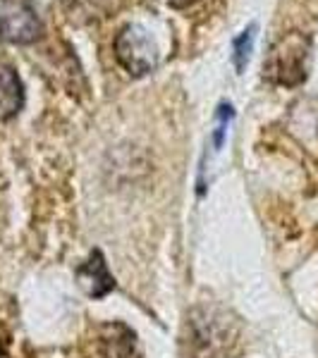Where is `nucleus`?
I'll return each mask as SVG.
<instances>
[{"label":"nucleus","instance_id":"obj_1","mask_svg":"<svg viewBox=\"0 0 318 358\" xmlns=\"http://www.w3.org/2000/svg\"><path fill=\"white\" fill-rule=\"evenodd\" d=\"M311 41L302 31H290L270 45L263 60V77L277 86H299L309 74Z\"/></svg>","mask_w":318,"mask_h":358},{"label":"nucleus","instance_id":"obj_2","mask_svg":"<svg viewBox=\"0 0 318 358\" xmlns=\"http://www.w3.org/2000/svg\"><path fill=\"white\" fill-rule=\"evenodd\" d=\"M115 57L130 74L141 77L158 65V48L146 29L130 24L115 36Z\"/></svg>","mask_w":318,"mask_h":358},{"label":"nucleus","instance_id":"obj_3","mask_svg":"<svg viewBox=\"0 0 318 358\" xmlns=\"http://www.w3.org/2000/svg\"><path fill=\"white\" fill-rule=\"evenodd\" d=\"M39 36H41V20L32 0H0V38L27 45Z\"/></svg>","mask_w":318,"mask_h":358},{"label":"nucleus","instance_id":"obj_4","mask_svg":"<svg viewBox=\"0 0 318 358\" xmlns=\"http://www.w3.org/2000/svg\"><path fill=\"white\" fill-rule=\"evenodd\" d=\"M98 354L101 358H141L137 334L125 322H103L98 327Z\"/></svg>","mask_w":318,"mask_h":358},{"label":"nucleus","instance_id":"obj_5","mask_svg":"<svg viewBox=\"0 0 318 358\" xmlns=\"http://www.w3.org/2000/svg\"><path fill=\"white\" fill-rule=\"evenodd\" d=\"M127 5H130V0H62V10H65L67 20L72 24L103 22L108 17L118 15Z\"/></svg>","mask_w":318,"mask_h":358},{"label":"nucleus","instance_id":"obj_6","mask_svg":"<svg viewBox=\"0 0 318 358\" xmlns=\"http://www.w3.org/2000/svg\"><path fill=\"white\" fill-rule=\"evenodd\" d=\"M77 280L79 287L89 294L91 299H103L106 294L115 289V280L108 270V263L103 258L101 251H94L89 256V261L77 268Z\"/></svg>","mask_w":318,"mask_h":358},{"label":"nucleus","instance_id":"obj_7","mask_svg":"<svg viewBox=\"0 0 318 358\" xmlns=\"http://www.w3.org/2000/svg\"><path fill=\"white\" fill-rule=\"evenodd\" d=\"M25 106V89L10 65L0 62V120H10Z\"/></svg>","mask_w":318,"mask_h":358},{"label":"nucleus","instance_id":"obj_8","mask_svg":"<svg viewBox=\"0 0 318 358\" xmlns=\"http://www.w3.org/2000/svg\"><path fill=\"white\" fill-rule=\"evenodd\" d=\"M254 36H256V24L244 29V31H242V36L235 41V67L240 69V72L244 69L247 60H249V53L254 48Z\"/></svg>","mask_w":318,"mask_h":358},{"label":"nucleus","instance_id":"obj_9","mask_svg":"<svg viewBox=\"0 0 318 358\" xmlns=\"http://www.w3.org/2000/svg\"><path fill=\"white\" fill-rule=\"evenodd\" d=\"M167 3H170L172 8H189V5H194L196 0H167Z\"/></svg>","mask_w":318,"mask_h":358}]
</instances>
